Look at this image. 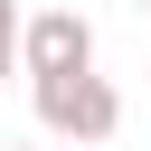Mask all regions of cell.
Segmentation results:
<instances>
[{
  "instance_id": "277c9868",
  "label": "cell",
  "mask_w": 151,
  "mask_h": 151,
  "mask_svg": "<svg viewBox=\"0 0 151 151\" xmlns=\"http://www.w3.org/2000/svg\"><path fill=\"white\" fill-rule=\"evenodd\" d=\"M0 151H47V142H0Z\"/></svg>"
},
{
  "instance_id": "7a4b0ae2",
  "label": "cell",
  "mask_w": 151,
  "mask_h": 151,
  "mask_svg": "<svg viewBox=\"0 0 151 151\" xmlns=\"http://www.w3.org/2000/svg\"><path fill=\"white\" fill-rule=\"evenodd\" d=\"M94 66V19L85 9H38L28 28H19V76L38 85V76H85Z\"/></svg>"
},
{
  "instance_id": "3957f363",
  "label": "cell",
  "mask_w": 151,
  "mask_h": 151,
  "mask_svg": "<svg viewBox=\"0 0 151 151\" xmlns=\"http://www.w3.org/2000/svg\"><path fill=\"white\" fill-rule=\"evenodd\" d=\"M19 28H28V19H19V0H0V76L19 66Z\"/></svg>"
},
{
  "instance_id": "6da1fadb",
  "label": "cell",
  "mask_w": 151,
  "mask_h": 151,
  "mask_svg": "<svg viewBox=\"0 0 151 151\" xmlns=\"http://www.w3.org/2000/svg\"><path fill=\"white\" fill-rule=\"evenodd\" d=\"M28 94H38V132H47V142H113V132H123V94H113L94 66H85V76H38Z\"/></svg>"
},
{
  "instance_id": "5b68a950",
  "label": "cell",
  "mask_w": 151,
  "mask_h": 151,
  "mask_svg": "<svg viewBox=\"0 0 151 151\" xmlns=\"http://www.w3.org/2000/svg\"><path fill=\"white\" fill-rule=\"evenodd\" d=\"M142 19H151V0H142Z\"/></svg>"
}]
</instances>
